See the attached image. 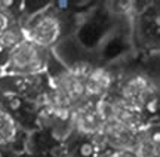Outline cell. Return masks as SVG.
<instances>
[{
  "instance_id": "cell-1",
  "label": "cell",
  "mask_w": 160,
  "mask_h": 157,
  "mask_svg": "<svg viewBox=\"0 0 160 157\" xmlns=\"http://www.w3.org/2000/svg\"><path fill=\"white\" fill-rule=\"evenodd\" d=\"M48 61V49L22 40L8 53V58L5 61V71L11 76L42 74L46 70Z\"/></svg>"
},
{
  "instance_id": "cell-2",
  "label": "cell",
  "mask_w": 160,
  "mask_h": 157,
  "mask_svg": "<svg viewBox=\"0 0 160 157\" xmlns=\"http://www.w3.org/2000/svg\"><path fill=\"white\" fill-rule=\"evenodd\" d=\"M22 40L24 39H22V33H21V27L11 25L9 28L5 30L0 34V46L3 47L8 53L11 52L13 47H17Z\"/></svg>"
},
{
  "instance_id": "cell-3",
  "label": "cell",
  "mask_w": 160,
  "mask_h": 157,
  "mask_svg": "<svg viewBox=\"0 0 160 157\" xmlns=\"http://www.w3.org/2000/svg\"><path fill=\"white\" fill-rule=\"evenodd\" d=\"M0 157H8V153L5 151V147H0Z\"/></svg>"
}]
</instances>
